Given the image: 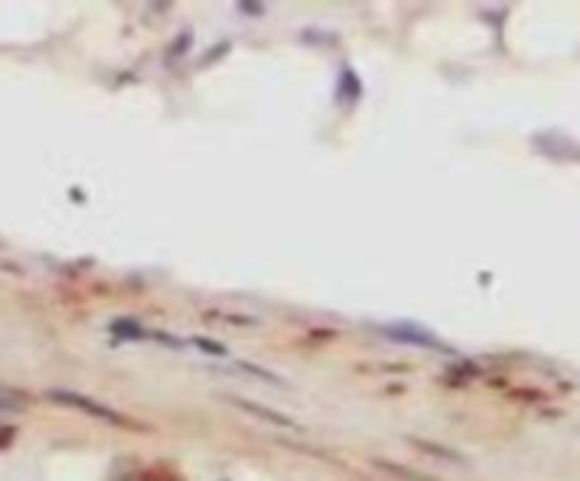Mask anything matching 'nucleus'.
Wrapping results in <instances>:
<instances>
[{
    "instance_id": "1",
    "label": "nucleus",
    "mask_w": 580,
    "mask_h": 481,
    "mask_svg": "<svg viewBox=\"0 0 580 481\" xmlns=\"http://www.w3.org/2000/svg\"><path fill=\"white\" fill-rule=\"evenodd\" d=\"M57 399H63L68 405H77V408H83L88 414L100 416V419H108V422H119V416L114 411H108V408H102V405H94V402H88L85 397H77V394H54Z\"/></svg>"
}]
</instances>
